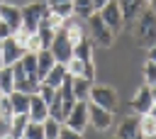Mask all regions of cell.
Listing matches in <instances>:
<instances>
[{"label":"cell","instance_id":"obj_1","mask_svg":"<svg viewBox=\"0 0 156 139\" xmlns=\"http://www.w3.org/2000/svg\"><path fill=\"white\" fill-rule=\"evenodd\" d=\"M134 39L141 46L156 44V12H151L149 7H144L134 20Z\"/></svg>","mask_w":156,"mask_h":139},{"label":"cell","instance_id":"obj_2","mask_svg":"<svg viewBox=\"0 0 156 139\" xmlns=\"http://www.w3.org/2000/svg\"><path fill=\"white\" fill-rule=\"evenodd\" d=\"M88 102L115 112L117 105H119V95H117V90L110 88V85H95V83H93V85H90V93H88Z\"/></svg>","mask_w":156,"mask_h":139},{"label":"cell","instance_id":"obj_3","mask_svg":"<svg viewBox=\"0 0 156 139\" xmlns=\"http://www.w3.org/2000/svg\"><path fill=\"white\" fill-rule=\"evenodd\" d=\"M88 27H90V39H93V44H98V46H102V49H110V46H112L115 32L102 22V17H100L98 12H93V15L88 17Z\"/></svg>","mask_w":156,"mask_h":139},{"label":"cell","instance_id":"obj_4","mask_svg":"<svg viewBox=\"0 0 156 139\" xmlns=\"http://www.w3.org/2000/svg\"><path fill=\"white\" fill-rule=\"evenodd\" d=\"M46 10H49L46 2H29V5H24L22 7V29L27 34H34L39 29V22L44 20Z\"/></svg>","mask_w":156,"mask_h":139},{"label":"cell","instance_id":"obj_5","mask_svg":"<svg viewBox=\"0 0 156 139\" xmlns=\"http://www.w3.org/2000/svg\"><path fill=\"white\" fill-rule=\"evenodd\" d=\"M49 51L54 54L56 63H68V61H71V56H73V44L68 41V37H66V29H63V27H61V29H56V34H54V39H51Z\"/></svg>","mask_w":156,"mask_h":139},{"label":"cell","instance_id":"obj_6","mask_svg":"<svg viewBox=\"0 0 156 139\" xmlns=\"http://www.w3.org/2000/svg\"><path fill=\"white\" fill-rule=\"evenodd\" d=\"M63 124L76 129V132H83L88 127V100H76V105L71 107V112L63 117Z\"/></svg>","mask_w":156,"mask_h":139},{"label":"cell","instance_id":"obj_7","mask_svg":"<svg viewBox=\"0 0 156 139\" xmlns=\"http://www.w3.org/2000/svg\"><path fill=\"white\" fill-rule=\"evenodd\" d=\"M98 15L102 17V22H105L112 32H119V29L124 27V15H122V7H119L117 0H110L102 10H98Z\"/></svg>","mask_w":156,"mask_h":139},{"label":"cell","instance_id":"obj_8","mask_svg":"<svg viewBox=\"0 0 156 139\" xmlns=\"http://www.w3.org/2000/svg\"><path fill=\"white\" fill-rule=\"evenodd\" d=\"M112 115H115V112H110V110H105V107H98V105L88 102V124L95 127L98 132H107V129L112 127Z\"/></svg>","mask_w":156,"mask_h":139},{"label":"cell","instance_id":"obj_9","mask_svg":"<svg viewBox=\"0 0 156 139\" xmlns=\"http://www.w3.org/2000/svg\"><path fill=\"white\" fill-rule=\"evenodd\" d=\"M151 105H154V100H151V85H141L139 90H136V95L129 100V110L139 117V115H146L149 110H151Z\"/></svg>","mask_w":156,"mask_h":139},{"label":"cell","instance_id":"obj_10","mask_svg":"<svg viewBox=\"0 0 156 139\" xmlns=\"http://www.w3.org/2000/svg\"><path fill=\"white\" fill-rule=\"evenodd\" d=\"M22 56H24V46L15 39V34L7 37V39H2V63H5V66L17 63Z\"/></svg>","mask_w":156,"mask_h":139},{"label":"cell","instance_id":"obj_11","mask_svg":"<svg viewBox=\"0 0 156 139\" xmlns=\"http://www.w3.org/2000/svg\"><path fill=\"white\" fill-rule=\"evenodd\" d=\"M0 20L5 24H10L12 32L22 29V7L12 5V2H0Z\"/></svg>","mask_w":156,"mask_h":139},{"label":"cell","instance_id":"obj_12","mask_svg":"<svg viewBox=\"0 0 156 139\" xmlns=\"http://www.w3.org/2000/svg\"><path fill=\"white\" fill-rule=\"evenodd\" d=\"M66 71H68V76H83L88 80H95V63L93 61H80V59L71 56V61L66 63Z\"/></svg>","mask_w":156,"mask_h":139},{"label":"cell","instance_id":"obj_13","mask_svg":"<svg viewBox=\"0 0 156 139\" xmlns=\"http://www.w3.org/2000/svg\"><path fill=\"white\" fill-rule=\"evenodd\" d=\"M27 115H29L32 122H44L49 117V105L39 98V93L29 95V110H27Z\"/></svg>","mask_w":156,"mask_h":139},{"label":"cell","instance_id":"obj_14","mask_svg":"<svg viewBox=\"0 0 156 139\" xmlns=\"http://www.w3.org/2000/svg\"><path fill=\"white\" fill-rule=\"evenodd\" d=\"M136 134H141V132H139V117H136V115L124 117V119L119 122V127H117V137H119V139H134Z\"/></svg>","mask_w":156,"mask_h":139},{"label":"cell","instance_id":"obj_15","mask_svg":"<svg viewBox=\"0 0 156 139\" xmlns=\"http://www.w3.org/2000/svg\"><path fill=\"white\" fill-rule=\"evenodd\" d=\"M119 7H122V15H124V24H132L136 20V15L144 10L146 0H117Z\"/></svg>","mask_w":156,"mask_h":139},{"label":"cell","instance_id":"obj_16","mask_svg":"<svg viewBox=\"0 0 156 139\" xmlns=\"http://www.w3.org/2000/svg\"><path fill=\"white\" fill-rule=\"evenodd\" d=\"M63 29H66V37H68V41L76 46L78 41H83L85 39V29H83V24H80V20L78 17H71V20H66L63 22Z\"/></svg>","mask_w":156,"mask_h":139},{"label":"cell","instance_id":"obj_17","mask_svg":"<svg viewBox=\"0 0 156 139\" xmlns=\"http://www.w3.org/2000/svg\"><path fill=\"white\" fill-rule=\"evenodd\" d=\"M68 76V71H66V63H54L51 66V71L41 78V83H46V85H51V88H58L61 83H63V78Z\"/></svg>","mask_w":156,"mask_h":139},{"label":"cell","instance_id":"obj_18","mask_svg":"<svg viewBox=\"0 0 156 139\" xmlns=\"http://www.w3.org/2000/svg\"><path fill=\"white\" fill-rule=\"evenodd\" d=\"M54 63H56V59H54V54H51L49 49H39V51H37V71H39V80L51 71Z\"/></svg>","mask_w":156,"mask_h":139},{"label":"cell","instance_id":"obj_19","mask_svg":"<svg viewBox=\"0 0 156 139\" xmlns=\"http://www.w3.org/2000/svg\"><path fill=\"white\" fill-rule=\"evenodd\" d=\"M71 85H73V95H76V100H88V93H90L93 80L83 78V76H71Z\"/></svg>","mask_w":156,"mask_h":139},{"label":"cell","instance_id":"obj_20","mask_svg":"<svg viewBox=\"0 0 156 139\" xmlns=\"http://www.w3.org/2000/svg\"><path fill=\"white\" fill-rule=\"evenodd\" d=\"M93 51H95V44L93 39H83L73 46V56L80 59V61H93Z\"/></svg>","mask_w":156,"mask_h":139},{"label":"cell","instance_id":"obj_21","mask_svg":"<svg viewBox=\"0 0 156 139\" xmlns=\"http://www.w3.org/2000/svg\"><path fill=\"white\" fill-rule=\"evenodd\" d=\"M7 98H10V102H12V110H15V112H24V115H27V110H29V95H27V93L12 90Z\"/></svg>","mask_w":156,"mask_h":139},{"label":"cell","instance_id":"obj_22","mask_svg":"<svg viewBox=\"0 0 156 139\" xmlns=\"http://www.w3.org/2000/svg\"><path fill=\"white\" fill-rule=\"evenodd\" d=\"M29 124V115H24V112H15L12 115V119H10V132L20 139L22 134H24V127Z\"/></svg>","mask_w":156,"mask_h":139},{"label":"cell","instance_id":"obj_23","mask_svg":"<svg viewBox=\"0 0 156 139\" xmlns=\"http://www.w3.org/2000/svg\"><path fill=\"white\" fill-rule=\"evenodd\" d=\"M93 12H95V7H93L90 0H73V17H78V20H88Z\"/></svg>","mask_w":156,"mask_h":139},{"label":"cell","instance_id":"obj_24","mask_svg":"<svg viewBox=\"0 0 156 139\" xmlns=\"http://www.w3.org/2000/svg\"><path fill=\"white\" fill-rule=\"evenodd\" d=\"M0 90L5 95H10L15 90V78H12V68L10 66H2L0 68Z\"/></svg>","mask_w":156,"mask_h":139},{"label":"cell","instance_id":"obj_25","mask_svg":"<svg viewBox=\"0 0 156 139\" xmlns=\"http://www.w3.org/2000/svg\"><path fill=\"white\" fill-rule=\"evenodd\" d=\"M139 132L144 134V137H151V134H156V119L146 112V115H139Z\"/></svg>","mask_w":156,"mask_h":139},{"label":"cell","instance_id":"obj_26","mask_svg":"<svg viewBox=\"0 0 156 139\" xmlns=\"http://www.w3.org/2000/svg\"><path fill=\"white\" fill-rule=\"evenodd\" d=\"M22 137H27V139H46V137H44V124L29 119V124L24 127V134H22Z\"/></svg>","mask_w":156,"mask_h":139},{"label":"cell","instance_id":"obj_27","mask_svg":"<svg viewBox=\"0 0 156 139\" xmlns=\"http://www.w3.org/2000/svg\"><path fill=\"white\" fill-rule=\"evenodd\" d=\"M49 117L63 124V110H61V98H58V90H56V95H54V100L49 102Z\"/></svg>","mask_w":156,"mask_h":139},{"label":"cell","instance_id":"obj_28","mask_svg":"<svg viewBox=\"0 0 156 139\" xmlns=\"http://www.w3.org/2000/svg\"><path fill=\"white\" fill-rule=\"evenodd\" d=\"M41 124H44V137H46V139H58V129H61V122H56V119L46 117Z\"/></svg>","mask_w":156,"mask_h":139},{"label":"cell","instance_id":"obj_29","mask_svg":"<svg viewBox=\"0 0 156 139\" xmlns=\"http://www.w3.org/2000/svg\"><path fill=\"white\" fill-rule=\"evenodd\" d=\"M12 115H15V110H12V102H10V98H7V95H2V98H0V119H5V122L10 124Z\"/></svg>","mask_w":156,"mask_h":139},{"label":"cell","instance_id":"obj_30","mask_svg":"<svg viewBox=\"0 0 156 139\" xmlns=\"http://www.w3.org/2000/svg\"><path fill=\"white\" fill-rule=\"evenodd\" d=\"M51 12H56L61 20H71L73 17V2H61V5H54V7H49Z\"/></svg>","mask_w":156,"mask_h":139},{"label":"cell","instance_id":"obj_31","mask_svg":"<svg viewBox=\"0 0 156 139\" xmlns=\"http://www.w3.org/2000/svg\"><path fill=\"white\" fill-rule=\"evenodd\" d=\"M144 80H146V85H156V63L149 59L144 63Z\"/></svg>","mask_w":156,"mask_h":139},{"label":"cell","instance_id":"obj_32","mask_svg":"<svg viewBox=\"0 0 156 139\" xmlns=\"http://www.w3.org/2000/svg\"><path fill=\"white\" fill-rule=\"evenodd\" d=\"M54 95H56V88H51V85H46V83H39V98H41L46 105L54 100Z\"/></svg>","mask_w":156,"mask_h":139},{"label":"cell","instance_id":"obj_33","mask_svg":"<svg viewBox=\"0 0 156 139\" xmlns=\"http://www.w3.org/2000/svg\"><path fill=\"white\" fill-rule=\"evenodd\" d=\"M39 49H41V41H39V34L34 32V34L27 37V41H24V51H34V54H37Z\"/></svg>","mask_w":156,"mask_h":139},{"label":"cell","instance_id":"obj_34","mask_svg":"<svg viewBox=\"0 0 156 139\" xmlns=\"http://www.w3.org/2000/svg\"><path fill=\"white\" fill-rule=\"evenodd\" d=\"M58 139H83V132H76V129L61 124V129H58Z\"/></svg>","mask_w":156,"mask_h":139},{"label":"cell","instance_id":"obj_35","mask_svg":"<svg viewBox=\"0 0 156 139\" xmlns=\"http://www.w3.org/2000/svg\"><path fill=\"white\" fill-rule=\"evenodd\" d=\"M12 34H15V32L10 29V24H5V22L0 20V41H2V39H7V37H12Z\"/></svg>","mask_w":156,"mask_h":139},{"label":"cell","instance_id":"obj_36","mask_svg":"<svg viewBox=\"0 0 156 139\" xmlns=\"http://www.w3.org/2000/svg\"><path fill=\"white\" fill-rule=\"evenodd\" d=\"M90 2H93V7H95V12H98V10H102V7H105V5L110 2V0H90Z\"/></svg>","mask_w":156,"mask_h":139},{"label":"cell","instance_id":"obj_37","mask_svg":"<svg viewBox=\"0 0 156 139\" xmlns=\"http://www.w3.org/2000/svg\"><path fill=\"white\" fill-rule=\"evenodd\" d=\"M149 61H154V63H156V44H151V46H149Z\"/></svg>","mask_w":156,"mask_h":139},{"label":"cell","instance_id":"obj_38","mask_svg":"<svg viewBox=\"0 0 156 139\" xmlns=\"http://www.w3.org/2000/svg\"><path fill=\"white\" fill-rule=\"evenodd\" d=\"M61 2H73V0H46V5H49V7H54V5H61Z\"/></svg>","mask_w":156,"mask_h":139},{"label":"cell","instance_id":"obj_39","mask_svg":"<svg viewBox=\"0 0 156 139\" xmlns=\"http://www.w3.org/2000/svg\"><path fill=\"white\" fill-rule=\"evenodd\" d=\"M0 139H17V137H15L12 132H7V134H0Z\"/></svg>","mask_w":156,"mask_h":139},{"label":"cell","instance_id":"obj_40","mask_svg":"<svg viewBox=\"0 0 156 139\" xmlns=\"http://www.w3.org/2000/svg\"><path fill=\"white\" fill-rule=\"evenodd\" d=\"M146 2H149V10H151V12H156V0H146Z\"/></svg>","mask_w":156,"mask_h":139},{"label":"cell","instance_id":"obj_41","mask_svg":"<svg viewBox=\"0 0 156 139\" xmlns=\"http://www.w3.org/2000/svg\"><path fill=\"white\" fill-rule=\"evenodd\" d=\"M149 115H151V117H154V119H156V102H154V105H151V110H149Z\"/></svg>","mask_w":156,"mask_h":139},{"label":"cell","instance_id":"obj_42","mask_svg":"<svg viewBox=\"0 0 156 139\" xmlns=\"http://www.w3.org/2000/svg\"><path fill=\"white\" fill-rule=\"evenodd\" d=\"M151 100L156 102V85H151Z\"/></svg>","mask_w":156,"mask_h":139},{"label":"cell","instance_id":"obj_43","mask_svg":"<svg viewBox=\"0 0 156 139\" xmlns=\"http://www.w3.org/2000/svg\"><path fill=\"white\" fill-rule=\"evenodd\" d=\"M5 63H2V41H0V68H2Z\"/></svg>","mask_w":156,"mask_h":139},{"label":"cell","instance_id":"obj_44","mask_svg":"<svg viewBox=\"0 0 156 139\" xmlns=\"http://www.w3.org/2000/svg\"><path fill=\"white\" fill-rule=\"evenodd\" d=\"M134 139H144V134H136V137H134Z\"/></svg>","mask_w":156,"mask_h":139},{"label":"cell","instance_id":"obj_45","mask_svg":"<svg viewBox=\"0 0 156 139\" xmlns=\"http://www.w3.org/2000/svg\"><path fill=\"white\" fill-rule=\"evenodd\" d=\"M144 139H156V134H151V137H144Z\"/></svg>","mask_w":156,"mask_h":139},{"label":"cell","instance_id":"obj_46","mask_svg":"<svg viewBox=\"0 0 156 139\" xmlns=\"http://www.w3.org/2000/svg\"><path fill=\"white\" fill-rule=\"evenodd\" d=\"M2 95H5V93H2V90H0V98H2Z\"/></svg>","mask_w":156,"mask_h":139},{"label":"cell","instance_id":"obj_47","mask_svg":"<svg viewBox=\"0 0 156 139\" xmlns=\"http://www.w3.org/2000/svg\"><path fill=\"white\" fill-rule=\"evenodd\" d=\"M20 139H27V137H20Z\"/></svg>","mask_w":156,"mask_h":139},{"label":"cell","instance_id":"obj_48","mask_svg":"<svg viewBox=\"0 0 156 139\" xmlns=\"http://www.w3.org/2000/svg\"><path fill=\"white\" fill-rule=\"evenodd\" d=\"M112 139H119V137H112Z\"/></svg>","mask_w":156,"mask_h":139},{"label":"cell","instance_id":"obj_49","mask_svg":"<svg viewBox=\"0 0 156 139\" xmlns=\"http://www.w3.org/2000/svg\"><path fill=\"white\" fill-rule=\"evenodd\" d=\"M0 2H2V0H0Z\"/></svg>","mask_w":156,"mask_h":139}]
</instances>
